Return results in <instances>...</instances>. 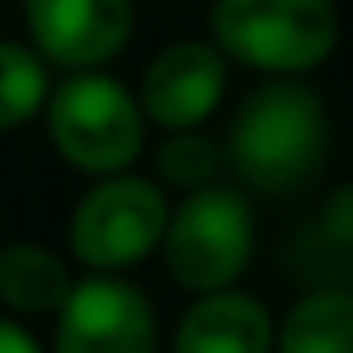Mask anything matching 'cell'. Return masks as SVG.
<instances>
[{
    "label": "cell",
    "instance_id": "2",
    "mask_svg": "<svg viewBox=\"0 0 353 353\" xmlns=\"http://www.w3.org/2000/svg\"><path fill=\"white\" fill-rule=\"evenodd\" d=\"M50 139L77 170L121 174L143 148V108L121 81L103 72L68 77L45 103Z\"/></svg>",
    "mask_w": 353,
    "mask_h": 353
},
{
    "label": "cell",
    "instance_id": "3",
    "mask_svg": "<svg viewBox=\"0 0 353 353\" xmlns=\"http://www.w3.org/2000/svg\"><path fill=\"white\" fill-rule=\"evenodd\" d=\"M215 45L264 72H309L336 50L340 14L327 0H224L210 9Z\"/></svg>",
    "mask_w": 353,
    "mask_h": 353
},
{
    "label": "cell",
    "instance_id": "4",
    "mask_svg": "<svg viewBox=\"0 0 353 353\" xmlns=\"http://www.w3.org/2000/svg\"><path fill=\"white\" fill-rule=\"evenodd\" d=\"M250 246H255V219L246 197L237 188L210 183L170 210L161 255L179 286L197 295H219L250 264Z\"/></svg>",
    "mask_w": 353,
    "mask_h": 353
},
{
    "label": "cell",
    "instance_id": "5",
    "mask_svg": "<svg viewBox=\"0 0 353 353\" xmlns=\"http://www.w3.org/2000/svg\"><path fill=\"white\" fill-rule=\"evenodd\" d=\"M165 228H170V206H165L161 183L139 179V174H112L77 201L68 246L99 277H112L117 268H130L152 255L165 241Z\"/></svg>",
    "mask_w": 353,
    "mask_h": 353
},
{
    "label": "cell",
    "instance_id": "9",
    "mask_svg": "<svg viewBox=\"0 0 353 353\" xmlns=\"http://www.w3.org/2000/svg\"><path fill=\"white\" fill-rule=\"evenodd\" d=\"M277 327L255 295H201L174 331V353H273Z\"/></svg>",
    "mask_w": 353,
    "mask_h": 353
},
{
    "label": "cell",
    "instance_id": "10",
    "mask_svg": "<svg viewBox=\"0 0 353 353\" xmlns=\"http://www.w3.org/2000/svg\"><path fill=\"white\" fill-rule=\"evenodd\" d=\"M72 291L77 282L50 246L14 241L0 250V304L14 313H63Z\"/></svg>",
    "mask_w": 353,
    "mask_h": 353
},
{
    "label": "cell",
    "instance_id": "8",
    "mask_svg": "<svg viewBox=\"0 0 353 353\" xmlns=\"http://www.w3.org/2000/svg\"><path fill=\"white\" fill-rule=\"evenodd\" d=\"M228 90V59L215 41H174L148 63L139 108L148 121L188 134L219 108Z\"/></svg>",
    "mask_w": 353,
    "mask_h": 353
},
{
    "label": "cell",
    "instance_id": "6",
    "mask_svg": "<svg viewBox=\"0 0 353 353\" xmlns=\"http://www.w3.org/2000/svg\"><path fill=\"white\" fill-rule=\"evenodd\" d=\"M54 353H157L152 300L125 277H85L59 313Z\"/></svg>",
    "mask_w": 353,
    "mask_h": 353
},
{
    "label": "cell",
    "instance_id": "13",
    "mask_svg": "<svg viewBox=\"0 0 353 353\" xmlns=\"http://www.w3.org/2000/svg\"><path fill=\"white\" fill-rule=\"evenodd\" d=\"M219 165H224L219 148L210 143V139L192 134V130L188 134H170L157 148V174H161L165 183H174V188H188V197L201 192V188H210Z\"/></svg>",
    "mask_w": 353,
    "mask_h": 353
},
{
    "label": "cell",
    "instance_id": "7",
    "mask_svg": "<svg viewBox=\"0 0 353 353\" xmlns=\"http://www.w3.org/2000/svg\"><path fill=\"white\" fill-rule=\"evenodd\" d=\"M23 18L36 54L77 77L117 59L134 32V9L125 0H32Z\"/></svg>",
    "mask_w": 353,
    "mask_h": 353
},
{
    "label": "cell",
    "instance_id": "14",
    "mask_svg": "<svg viewBox=\"0 0 353 353\" xmlns=\"http://www.w3.org/2000/svg\"><path fill=\"white\" fill-rule=\"evenodd\" d=\"M0 353H45L41 345H36L32 331H23L18 322L0 318Z\"/></svg>",
    "mask_w": 353,
    "mask_h": 353
},
{
    "label": "cell",
    "instance_id": "12",
    "mask_svg": "<svg viewBox=\"0 0 353 353\" xmlns=\"http://www.w3.org/2000/svg\"><path fill=\"white\" fill-rule=\"evenodd\" d=\"M45 103H50L45 59L18 41H0V130L32 121Z\"/></svg>",
    "mask_w": 353,
    "mask_h": 353
},
{
    "label": "cell",
    "instance_id": "1",
    "mask_svg": "<svg viewBox=\"0 0 353 353\" xmlns=\"http://www.w3.org/2000/svg\"><path fill=\"white\" fill-rule=\"evenodd\" d=\"M327 112L300 81H273L241 103L228 130V161L259 192H291L322 165Z\"/></svg>",
    "mask_w": 353,
    "mask_h": 353
},
{
    "label": "cell",
    "instance_id": "11",
    "mask_svg": "<svg viewBox=\"0 0 353 353\" xmlns=\"http://www.w3.org/2000/svg\"><path fill=\"white\" fill-rule=\"evenodd\" d=\"M277 353H353V291H313L277 327Z\"/></svg>",
    "mask_w": 353,
    "mask_h": 353
}]
</instances>
